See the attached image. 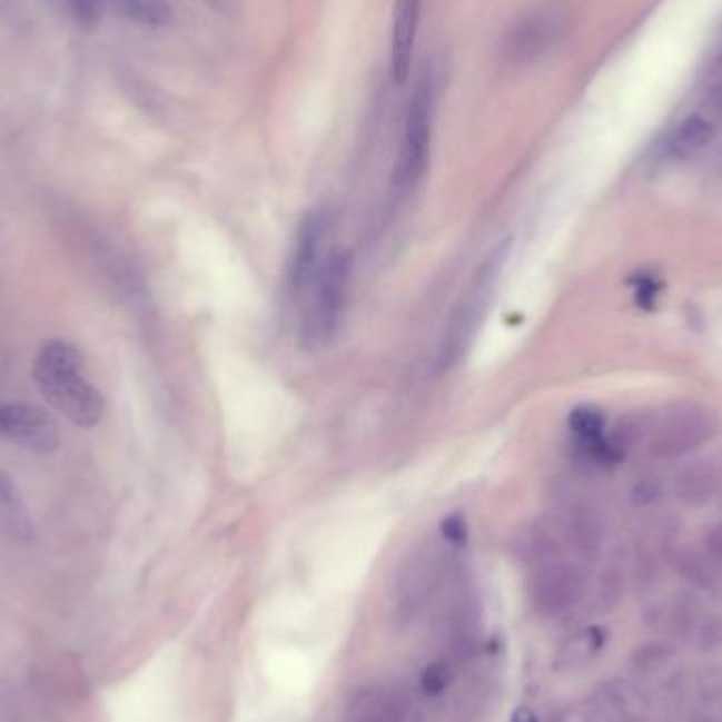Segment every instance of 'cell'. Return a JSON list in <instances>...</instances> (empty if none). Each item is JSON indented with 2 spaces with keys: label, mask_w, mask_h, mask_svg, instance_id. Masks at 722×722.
<instances>
[{
  "label": "cell",
  "mask_w": 722,
  "mask_h": 722,
  "mask_svg": "<svg viewBox=\"0 0 722 722\" xmlns=\"http://www.w3.org/2000/svg\"><path fill=\"white\" fill-rule=\"evenodd\" d=\"M32 380L44 402L79 429H93L106 413L103 393L85 372V355L77 345L47 340L32 364Z\"/></svg>",
  "instance_id": "obj_1"
},
{
  "label": "cell",
  "mask_w": 722,
  "mask_h": 722,
  "mask_svg": "<svg viewBox=\"0 0 722 722\" xmlns=\"http://www.w3.org/2000/svg\"><path fill=\"white\" fill-rule=\"evenodd\" d=\"M355 258L349 249H334L310 277L303 294V338L307 345H326L340 328L352 294Z\"/></svg>",
  "instance_id": "obj_2"
},
{
  "label": "cell",
  "mask_w": 722,
  "mask_h": 722,
  "mask_svg": "<svg viewBox=\"0 0 722 722\" xmlns=\"http://www.w3.org/2000/svg\"><path fill=\"white\" fill-rule=\"evenodd\" d=\"M507 251H510L507 241H501L498 246L491 249V254L475 269L472 281L467 284V288L456 300L453 315L444 328L442 343H439V353H437L439 370H451L469 349L477 326L482 324V317L493 300L498 275L507 260Z\"/></svg>",
  "instance_id": "obj_3"
},
{
  "label": "cell",
  "mask_w": 722,
  "mask_h": 722,
  "mask_svg": "<svg viewBox=\"0 0 722 722\" xmlns=\"http://www.w3.org/2000/svg\"><path fill=\"white\" fill-rule=\"evenodd\" d=\"M432 119H434V85L432 77L425 72L414 87L404 140L399 150V161L393 174V185L399 190H411L421 182L429 166L432 152Z\"/></svg>",
  "instance_id": "obj_4"
},
{
  "label": "cell",
  "mask_w": 722,
  "mask_h": 722,
  "mask_svg": "<svg viewBox=\"0 0 722 722\" xmlns=\"http://www.w3.org/2000/svg\"><path fill=\"white\" fill-rule=\"evenodd\" d=\"M566 28V7L560 2H541L510 26L503 39V53L510 62H533L564 37Z\"/></svg>",
  "instance_id": "obj_5"
},
{
  "label": "cell",
  "mask_w": 722,
  "mask_h": 722,
  "mask_svg": "<svg viewBox=\"0 0 722 722\" xmlns=\"http://www.w3.org/2000/svg\"><path fill=\"white\" fill-rule=\"evenodd\" d=\"M0 439L28 453L51 454L60 448V427L34 404L0 402Z\"/></svg>",
  "instance_id": "obj_6"
},
{
  "label": "cell",
  "mask_w": 722,
  "mask_h": 722,
  "mask_svg": "<svg viewBox=\"0 0 722 722\" xmlns=\"http://www.w3.org/2000/svg\"><path fill=\"white\" fill-rule=\"evenodd\" d=\"M328 227H330V218L324 209H313L298 225L291 254H289L288 275H286V286L291 300L303 298L310 277L326 258L324 241L328 235Z\"/></svg>",
  "instance_id": "obj_7"
},
{
  "label": "cell",
  "mask_w": 722,
  "mask_h": 722,
  "mask_svg": "<svg viewBox=\"0 0 722 722\" xmlns=\"http://www.w3.org/2000/svg\"><path fill=\"white\" fill-rule=\"evenodd\" d=\"M418 20H421V0H395L392 30V79L397 85L406 83L408 75H411Z\"/></svg>",
  "instance_id": "obj_8"
},
{
  "label": "cell",
  "mask_w": 722,
  "mask_h": 722,
  "mask_svg": "<svg viewBox=\"0 0 722 722\" xmlns=\"http://www.w3.org/2000/svg\"><path fill=\"white\" fill-rule=\"evenodd\" d=\"M533 599L538 613L547 617H556L577 599V585L568 575L552 571L545 577L538 578L533 590Z\"/></svg>",
  "instance_id": "obj_9"
},
{
  "label": "cell",
  "mask_w": 722,
  "mask_h": 722,
  "mask_svg": "<svg viewBox=\"0 0 722 722\" xmlns=\"http://www.w3.org/2000/svg\"><path fill=\"white\" fill-rule=\"evenodd\" d=\"M568 425H571V432L577 437L578 446H583L590 456L600 458V461L613 456V448L604 439V418L599 411L587 408V406L577 408L571 414Z\"/></svg>",
  "instance_id": "obj_10"
},
{
  "label": "cell",
  "mask_w": 722,
  "mask_h": 722,
  "mask_svg": "<svg viewBox=\"0 0 722 722\" xmlns=\"http://www.w3.org/2000/svg\"><path fill=\"white\" fill-rule=\"evenodd\" d=\"M712 138H714V125L702 115H691L674 129L667 150L676 159H689L710 145Z\"/></svg>",
  "instance_id": "obj_11"
},
{
  "label": "cell",
  "mask_w": 722,
  "mask_h": 722,
  "mask_svg": "<svg viewBox=\"0 0 722 722\" xmlns=\"http://www.w3.org/2000/svg\"><path fill=\"white\" fill-rule=\"evenodd\" d=\"M117 4L125 18L146 26H166L171 20L166 0H117Z\"/></svg>",
  "instance_id": "obj_12"
},
{
  "label": "cell",
  "mask_w": 722,
  "mask_h": 722,
  "mask_svg": "<svg viewBox=\"0 0 722 722\" xmlns=\"http://www.w3.org/2000/svg\"><path fill=\"white\" fill-rule=\"evenodd\" d=\"M421 684H423V691H425L427 695H439V693L446 689V684H448V667L442 665V663L429 665V667L423 672Z\"/></svg>",
  "instance_id": "obj_13"
},
{
  "label": "cell",
  "mask_w": 722,
  "mask_h": 722,
  "mask_svg": "<svg viewBox=\"0 0 722 722\" xmlns=\"http://www.w3.org/2000/svg\"><path fill=\"white\" fill-rule=\"evenodd\" d=\"M442 533H444V538L451 543V545H463L467 541V528H465V520L461 516H451L448 520H444V526H442Z\"/></svg>",
  "instance_id": "obj_14"
},
{
  "label": "cell",
  "mask_w": 722,
  "mask_h": 722,
  "mask_svg": "<svg viewBox=\"0 0 722 722\" xmlns=\"http://www.w3.org/2000/svg\"><path fill=\"white\" fill-rule=\"evenodd\" d=\"M75 7V13L81 20H96L98 18V9H100V0H70Z\"/></svg>",
  "instance_id": "obj_15"
},
{
  "label": "cell",
  "mask_w": 722,
  "mask_h": 722,
  "mask_svg": "<svg viewBox=\"0 0 722 722\" xmlns=\"http://www.w3.org/2000/svg\"><path fill=\"white\" fill-rule=\"evenodd\" d=\"M512 722H537V719H535V714H533L531 710H526V708H520L516 714H514Z\"/></svg>",
  "instance_id": "obj_16"
},
{
  "label": "cell",
  "mask_w": 722,
  "mask_h": 722,
  "mask_svg": "<svg viewBox=\"0 0 722 722\" xmlns=\"http://www.w3.org/2000/svg\"><path fill=\"white\" fill-rule=\"evenodd\" d=\"M714 100H716V102L719 103H722V83L719 85L716 89H714Z\"/></svg>",
  "instance_id": "obj_17"
},
{
  "label": "cell",
  "mask_w": 722,
  "mask_h": 722,
  "mask_svg": "<svg viewBox=\"0 0 722 722\" xmlns=\"http://www.w3.org/2000/svg\"><path fill=\"white\" fill-rule=\"evenodd\" d=\"M550 722H560V721H557V719H552V721H550Z\"/></svg>",
  "instance_id": "obj_18"
}]
</instances>
